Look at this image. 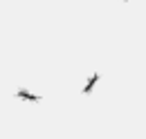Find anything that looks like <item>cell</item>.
<instances>
[{
  "instance_id": "6da1fadb",
  "label": "cell",
  "mask_w": 146,
  "mask_h": 139,
  "mask_svg": "<svg viewBox=\"0 0 146 139\" xmlns=\"http://www.w3.org/2000/svg\"><path fill=\"white\" fill-rule=\"evenodd\" d=\"M16 97L23 99V101H40V94H32V92H27V90H18Z\"/></svg>"
},
{
  "instance_id": "7a4b0ae2",
  "label": "cell",
  "mask_w": 146,
  "mask_h": 139,
  "mask_svg": "<svg viewBox=\"0 0 146 139\" xmlns=\"http://www.w3.org/2000/svg\"><path fill=\"white\" fill-rule=\"evenodd\" d=\"M97 81H99V74H92V76H90V81H88V83H86V87H83V92H86V94H90Z\"/></svg>"
}]
</instances>
